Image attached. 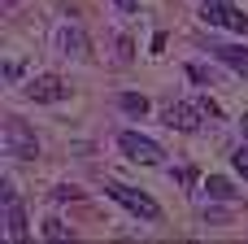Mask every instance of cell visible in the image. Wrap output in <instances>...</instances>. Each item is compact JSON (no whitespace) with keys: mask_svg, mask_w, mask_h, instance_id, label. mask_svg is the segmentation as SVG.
<instances>
[{"mask_svg":"<svg viewBox=\"0 0 248 244\" xmlns=\"http://www.w3.org/2000/svg\"><path fill=\"white\" fill-rule=\"evenodd\" d=\"M78 196V188H70V183H61V188H52V201H74Z\"/></svg>","mask_w":248,"mask_h":244,"instance_id":"14","label":"cell"},{"mask_svg":"<svg viewBox=\"0 0 248 244\" xmlns=\"http://www.w3.org/2000/svg\"><path fill=\"white\" fill-rule=\"evenodd\" d=\"M57 44H61V52H65V57H87V39H83V31H78V26H65V31L57 35Z\"/></svg>","mask_w":248,"mask_h":244,"instance_id":"9","label":"cell"},{"mask_svg":"<svg viewBox=\"0 0 248 244\" xmlns=\"http://www.w3.org/2000/svg\"><path fill=\"white\" fill-rule=\"evenodd\" d=\"M70 236H74V231H70L61 218H48V223H44V240H70Z\"/></svg>","mask_w":248,"mask_h":244,"instance_id":"12","label":"cell"},{"mask_svg":"<svg viewBox=\"0 0 248 244\" xmlns=\"http://www.w3.org/2000/svg\"><path fill=\"white\" fill-rule=\"evenodd\" d=\"M113 4H118V9H135L140 0H113Z\"/></svg>","mask_w":248,"mask_h":244,"instance_id":"17","label":"cell"},{"mask_svg":"<svg viewBox=\"0 0 248 244\" xmlns=\"http://www.w3.org/2000/svg\"><path fill=\"white\" fill-rule=\"evenodd\" d=\"M201 22H205V26H227V31H235V35H248V17L235 4H227V0H205V4H201Z\"/></svg>","mask_w":248,"mask_h":244,"instance_id":"4","label":"cell"},{"mask_svg":"<svg viewBox=\"0 0 248 244\" xmlns=\"http://www.w3.org/2000/svg\"><path fill=\"white\" fill-rule=\"evenodd\" d=\"M205 192L214 196V201H235L240 192L231 188V179H222V175H209V183H205Z\"/></svg>","mask_w":248,"mask_h":244,"instance_id":"10","label":"cell"},{"mask_svg":"<svg viewBox=\"0 0 248 244\" xmlns=\"http://www.w3.org/2000/svg\"><path fill=\"white\" fill-rule=\"evenodd\" d=\"M231 166H235V170H240V175L248 179V144H240V148L231 153Z\"/></svg>","mask_w":248,"mask_h":244,"instance_id":"13","label":"cell"},{"mask_svg":"<svg viewBox=\"0 0 248 244\" xmlns=\"http://www.w3.org/2000/svg\"><path fill=\"white\" fill-rule=\"evenodd\" d=\"M26 96H31V100L52 105V100H65V83H61L57 74H35V79L26 83Z\"/></svg>","mask_w":248,"mask_h":244,"instance_id":"6","label":"cell"},{"mask_svg":"<svg viewBox=\"0 0 248 244\" xmlns=\"http://www.w3.org/2000/svg\"><path fill=\"white\" fill-rule=\"evenodd\" d=\"M161 118H166V127H170V131L192 135V131H201V122H205V109H201V100H170Z\"/></svg>","mask_w":248,"mask_h":244,"instance_id":"5","label":"cell"},{"mask_svg":"<svg viewBox=\"0 0 248 244\" xmlns=\"http://www.w3.org/2000/svg\"><path fill=\"white\" fill-rule=\"evenodd\" d=\"M209 52H214L222 65H231L235 74H244V79H248V48H244V44H214Z\"/></svg>","mask_w":248,"mask_h":244,"instance_id":"8","label":"cell"},{"mask_svg":"<svg viewBox=\"0 0 248 244\" xmlns=\"http://www.w3.org/2000/svg\"><path fill=\"white\" fill-rule=\"evenodd\" d=\"M105 192H109L122 210H131L135 218H144V223H157V218H161V205H157L148 192H135V188H126V183H109Z\"/></svg>","mask_w":248,"mask_h":244,"instance_id":"2","label":"cell"},{"mask_svg":"<svg viewBox=\"0 0 248 244\" xmlns=\"http://www.w3.org/2000/svg\"><path fill=\"white\" fill-rule=\"evenodd\" d=\"M4 236H9L13 244L26 240V210H22V201H17V196H9V201H4Z\"/></svg>","mask_w":248,"mask_h":244,"instance_id":"7","label":"cell"},{"mask_svg":"<svg viewBox=\"0 0 248 244\" xmlns=\"http://www.w3.org/2000/svg\"><path fill=\"white\" fill-rule=\"evenodd\" d=\"M118 148H122L135 166H161V157H166L161 144L148 140V135H140V131H122V135H118Z\"/></svg>","mask_w":248,"mask_h":244,"instance_id":"3","label":"cell"},{"mask_svg":"<svg viewBox=\"0 0 248 244\" xmlns=\"http://www.w3.org/2000/svg\"><path fill=\"white\" fill-rule=\"evenodd\" d=\"M0 153L4 157H17V162H31V157H39V140H35V131L22 122V118H4V127H0Z\"/></svg>","mask_w":248,"mask_h":244,"instance_id":"1","label":"cell"},{"mask_svg":"<svg viewBox=\"0 0 248 244\" xmlns=\"http://www.w3.org/2000/svg\"><path fill=\"white\" fill-rule=\"evenodd\" d=\"M118 105H122L126 114H135V118H144V114H148V100H144V96H135V92H122V96H118Z\"/></svg>","mask_w":248,"mask_h":244,"instance_id":"11","label":"cell"},{"mask_svg":"<svg viewBox=\"0 0 248 244\" xmlns=\"http://www.w3.org/2000/svg\"><path fill=\"white\" fill-rule=\"evenodd\" d=\"M174 179H179L183 188H192V183H196V175H192V170H174Z\"/></svg>","mask_w":248,"mask_h":244,"instance_id":"16","label":"cell"},{"mask_svg":"<svg viewBox=\"0 0 248 244\" xmlns=\"http://www.w3.org/2000/svg\"><path fill=\"white\" fill-rule=\"evenodd\" d=\"M244 131H248V114H244Z\"/></svg>","mask_w":248,"mask_h":244,"instance_id":"18","label":"cell"},{"mask_svg":"<svg viewBox=\"0 0 248 244\" xmlns=\"http://www.w3.org/2000/svg\"><path fill=\"white\" fill-rule=\"evenodd\" d=\"M118 52H122V61H131V57H135V48H131V39H118Z\"/></svg>","mask_w":248,"mask_h":244,"instance_id":"15","label":"cell"}]
</instances>
